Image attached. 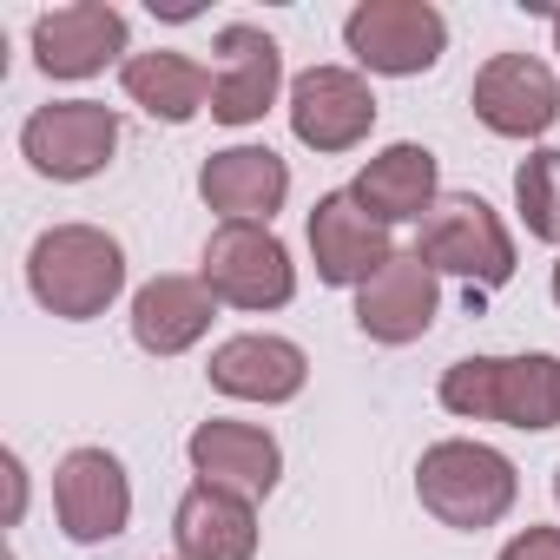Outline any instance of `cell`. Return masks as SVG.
Masks as SVG:
<instances>
[{"label":"cell","instance_id":"6da1fadb","mask_svg":"<svg viewBox=\"0 0 560 560\" xmlns=\"http://www.w3.org/2000/svg\"><path fill=\"white\" fill-rule=\"evenodd\" d=\"M442 409L462 422H508L547 435L560 429V357H462L442 370Z\"/></svg>","mask_w":560,"mask_h":560},{"label":"cell","instance_id":"7a4b0ae2","mask_svg":"<svg viewBox=\"0 0 560 560\" xmlns=\"http://www.w3.org/2000/svg\"><path fill=\"white\" fill-rule=\"evenodd\" d=\"M27 291L40 311H54L67 324H93L126 291V250L100 224H54L27 250Z\"/></svg>","mask_w":560,"mask_h":560},{"label":"cell","instance_id":"3957f363","mask_svg":"<svg viewBox=\"0 0 560 560\" xmlns=\"http://www.w3.org/2000/svg\"><path fill=\"white\" fill-rule=\"evenodd\" d=\"M514 494H521V475L488 442H462L455 435V442L422 448V462H416V501L455 534H481V527L508 521Z\"/></svg>","mask_w":560,"mask_h":560},{"label":"cell","instance_id":"277c9868","mask_svg":"<svg viewBox=\"0 0 560 560\" xmlns=\"http://www.w3.org/2000/svg\"><path fill=\"white\" fill-rule=\"evenodd\" d=\"M205 291L231 311H284L298 298V264L270 224H218L205 237Z\"/></svg>","mask_w":560,"mask_h":560},{"label":"cell","instance_id":"5b68a950","mask_svg":"<svg viewBox=\"0 0 560 560\" xmlns=\"http://www.w3.org/2000/svg\"><path fill=\"white\" fill-rule=\"evenodd\" d=\"M416 250H422V264L435 277H462V284H475V291H501L514 277V237L494 218V205L475 198V191H448L422 218V244Z\"/></svg>","mask_w":560,"mask_h":560},{"label":"cell","instance_id":"8992f818","mask_svg":"<svg viewBox=\"0 0 560 560\" xmlns=\"http://www.w3.org/2000/svg\"><path fill=\"white\" fill-rule=\"evenodd\" d=\"M343 47L357 54L363 73L416 80L448 54V21L429 0H357L343 14Z\"/></svg>","mask_w":560,"mask_h":560},{"label":"cell","instance_id":"52a82bcc","mask_svg":"<svg viewBox=\"0 0 560 560\" xmlns=\"http://www.w3.org/2000/svg\"><path fill=\"white\" fill-rule=\"evenodd\" d=\"M119 152V113L100 100H54L21 126V159L54 185H86Z\"/></svg>","mask_w":560,"mask_h":560},{"label":"cell","instance_id":"ba28073f","mask_svg":"<svg viewBox=\"0 0 560 560\" xmlns=\"http://www.w3.org/2000/svg\"><path fill=\"white\" fill-rule=\"evenodd\" d=\"M468 106H475V119H481L494 139H540V132H553V119H560V80H553V67L534 60V54H494V60L475 73Z\"/></svg>","mask_w":560,"mask_h":560},{"label":"cell","instance_id":"9c48e42d","mask_svg":"<svg viewBox=\"0 0 560 560\" xmlns=\"http://www.w3.org/2000/svg\"><path fill=\"white\" fill-rule=\"evenodd\" d=\"M54 514H60V534H67L73 547L119 540L126 521H132V481H126L119 455H106V448H73V455L54 468Z\"/></svg>","mask_w":560,"mask_h":560},{"label":"cell","instance_id":"30bf717a","mask_svg":"<svg viewBox=\"0 0 560 560\" xmlns=\"http://www.w3.org/2000/svg\"><path fill=\"white\" fill-rule=\"evenodd\" d=\"M126 67V14L106 0H67L34 21V67L47 80H93L106 67Z\"/></svg>","mask_w":560,"mask_h":560},{"label":"cell","instance_id":"8fae6325","mask_svg":"<svg viewBox=\"0 0 560 560\" xmlns=\"http://www.w3.org/2000/svg\"><path fill=\"white\" fill-rule=\"evenodd\" d=\"M376 126V93L357 67H311L291 80V132L311 152H357Z\"/></svg>","mask_w":560,"mask_h":560},{"label":"cell","instance_id":"7c38bea8","mask_svg":"<svg viewBox=\"0 0 560 560\" xmlns=\"http://www.w3.org/2000/svg\"><path fill=\"white\" fill-rule=\"evenodd\" d=\"M211 54H218V73H211V119H218V126H257V119L277 106V93H284V47H277L264 27L231 21V27H218Z\"/></svg>","mask_w":560,"mask_h":560},{"label":"cell","instance_id":"4fadbf2b","mask_svg":"<svg viewBox=\"0 0 560 560\" xmlns=\"http://www.w3.org/2000/svg\"><path fill=\"white\" fill-rule=\"evenodd\" d=\"M389 257H396L389 224H376L357 205V191H324L311 205V264L330 291H363Z\"/></svg>","mask_w":560,"mask_h":560},{"label":"cell","instance_id":"5bb4252c","mask_svg":"<svg viewBox=\"0 0 560 560\" xmlns=\"http://www.w3.org/2000/svg\"><path fill=\"white\" fill-rule=\"evenodd\" d=\"M435 311H442V277L422 264V250H396V257L370 277V284L357 291V330H363L370 343H389V350L429 337Z\"/></svg>","mask_w":560,"mask_h":560},{"label":"cell","instance_id":"9a60e30c","mask_svg":"<svg viewBox=\"0 0 560 560\" xmlns=\"http://www.w3.org/2000/svg\"><path fill=\"white\" fill-rule=\"evenodd\" d=\"M211 389L231 396V402H291L304 396L311 383V357L291 343V337H264V330H244V337H224L205 363Z\"/></svg>","mask_w":560,"mask_h":560},{"label":"cell","instance_id":"2e32d148","mask_svg":"<svg viewBox=\"0 0 560 560\" xmlns=\"http://www.w3.org/2000/svg\"><path fill=\"white\" fill-rule=\"evenodd\" d=\"M185 455H191V475L198 481L231 488L244 501H264L277 488V475H284V448H277V435L257 429V422H231V416L198 422L191 442H185Z\"/></svg>","mask_w":560,"mask_h":560},{"label":"cell","instance_id":"e0dca14e","mask_svg":"<svg viewBox=\"0 0 560 560\" xmlns=\"http://www.w3.org/2000/svg\"><path fill=\"white\" fill-rule=\"evenodd\" d=\"M198 198L224 224H270L291 198V165L270 145H224L198 165Z\"/></svg>","mask_w":560,"mask_h":560},{"label":"cell","instance_id":"ac0fdd59","mask_svg":"<svg viewBox=\"0 0 560 560\" xmlns=\"http://www.w3.org/2000/svg\"><path fill=\"white\" fill-rule=\"evenodd\" d=\"M211 317H218V298L205 291V277L159 270L152 284L132 291V343L145 357H185L191 343H205Z\"/></svg>","mask_w":560,"mask_h":560},{"label":"cell","instance_id":"d6986e66","mask_svg":"<svg viewBox=\"0 0 560 560\" xmlns=\"http://www.w3.org/2000/svg\"><path fill=\"white\" fill-rule=\"evenodd\" d=\"M350 191H357V205H363L376 224H416V218H429V211L442 205V165H435L429 145L396 139V145H383V152L357 172Z\"/></svg>","mask_w":560,"mask_h":560},{"label":"cell","instance_id":"ffe728a7","mask_svg":"<svg viewBox=\"0 0 560 560\" xmlns=\"http://www.w3.org/2000/svg\"><path fill=\"white\" fill-rule=\"evenodd\" d=\"M172 540H178V560H250L257 553V514L244 494L191 481L185 501L172 508Z\"/></svg>","mask_w":560,"mask_h":560},{"label":"cell","instance_id":"44dd1931","mask_svg":"<svg viewBox=\"0 0 560 560\" xmlns=\"http://www.w3.org/2000/svg\"><path fill=\"white\" fill-rule=\"evenodd\" d=\"M119 86L139 113H152L159 126H185L211 106V73L191 60V54H172V47H152V54H132L119 67Z\"/></svg>","mask_w":560,"mask_h":560},{"label":"cell","instance_id":"7402d4cb","mask_svg":"<svg viewBox=\"0 0 560 560\" xmlns=\"http://www.w3.org/2000/svg\"><path fill=\"white\" fill-rule=\"evenodd\" d=\"M514 205H521L527 237L560 244V152L553 145H540L514 165Z\"/></svg>","mask_w":560,"mask_h":560},{"label":"cell","instance_id":"603a6c76","mask_svg":"<svg viewBox=\"0 0 560 560\" xmlns=\"http://www.w3.org/2000/svg\"><path fill=\"white\" fill-rule=\"evenodd\" d=\"M494 560H560V527H521Z\"/></svg>","mask_w":560,"mask_h":560},{"label":"cell","instance_id":"cb8c5ba5","mask_svg":"<svg viewBox=\"0 0 560 560\" xmlns=\"http://www.w3.org/2000/svg\"><path fill=\"white\" fill-rule=\"evenodd\" d=\"M0 468H8V527L27 514V468H21V455L8 448V455H0Z\"/></svg>","mask_w":560,"mask_h":560},{"label":"cell","instance_id":"d4e9b609","mask_svg":"<svg viewBox=\"0 0 560 560\" xmlns=\"http://www.w3.org/2000/svg\"><path fill=\"white\" fill-rule=\"evenodd\" d=\"M547 21H553V54H560V8H553V14H547Z\"/></svg>","mask_w":560,"mask_h":560},{"label":"cell","instance_id":"484cf974","mask_svg":"<svg viewBox=\"0 0 560 560\" xmlns=\"http://www.w3.org/2000/svg\"><path fill=\"white\" fill-rule=\"evenodd\" d=\"M547 291H553V304H560V264H553V284H547Z\"/></svg>","mask_w":560,"mask_h":560},{"label":"cell","instance_id":"4316f807","mask_svg":"<svg viewBox=\"0 0 560 560\" xmlns=\"http://www.w3.org/2000/svg\"><path fill=\"white\" fill-rule=\"evenodd\" d=\"M553 501H560V468H553Z\"/></svg>","mask_w":560,"mask_h":560}]
</instances>
